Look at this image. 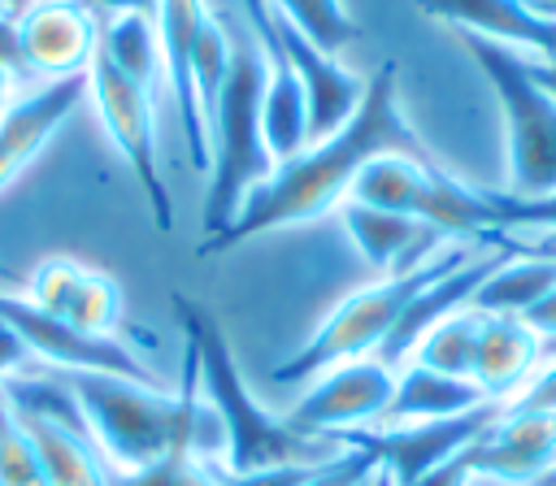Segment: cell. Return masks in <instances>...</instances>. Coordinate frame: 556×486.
<instances>
[{"instance_id":"29","label":"cell","mask_w":556,"mask_h":486,"mask_svg":"<svg viewBox=\"0 0 556 486\" xmlns=\"http://www.w3.org/2000/svg\"><path fill=\"white\" fill-rule=\"evenodd\" d=\"M0 486H48L30 434L13 417V404L0 386Z\"/></svg>"},{"instance_id":"1","label":"cell","mask_w":556,"mask_h":486,"mask_svg":"<svg viewBox=\"0 0 556 486\" xmlns=\"http://www.w3.org/2000/svg\"><path fill=\"white\" fill-rule=\"evenodd\" d=\"M417 156L430 161L426 143L417 139V130L404 122L400 113V95H395V61H382L369 78H365V100L352 113V122L343 130H334L321 143H308L300 156L282 161L235 213V221L204 239L195 247V256H217L239 247L243 239L269 234L278 226H300L313 221L321 213H330L339 200L352 195L356 174L378 161V156Z\"/></svg>"},{"instance_id":"43","label":"cell","mask_w":556,"mask_h":486,"mask_svg":"<svg viewBox=\"0 0 556 486\" xmlns=\"http://www.w3.org/2000/svg\"><path fill=\"white\" fill-rule=\"evenodd\" d=\"M539 13H547V17H556V0H530Z\"/></svg>"},{"instance_id":"30","label":"cell","mask_w":556,"mask_h":486,"mask_svg":"<svg viewBox=\"0 0 556 486\" xmlns=\"http://www.w3.org/2000/svg\"><path fill=\"white\" fill-rule=\"evenodd\" d=\"M491 200H495V234H556V191L539 200L491 191Z\"/></svg>"},{"instance_id":"44","label":"cell","mask_w":556,"mask_h":486,"mask_svg":"<svg viewBox=\"0 0 556 486\" xmlns=\"http://www.w3.org/2000/svg\"><path fill=\"white\" fill-rule=\"evenodd\" d=\"M26 4H30V0H4V13H13V17H17Z\"/></svg>"},{"instance_id":"42","label":"cell","mask_w":556,"mask_h":486,"mask_svg":"<svg viewBox=\"0 0 556 486\" xmlns=\"http://www.w3.org/2000/svg\"><path fill=\"white\" fill-rule=\"evenodd\" d=\"M369 486H395V482H391V473H387V469H378V473L369 477Z\"/></svg>"},{"instance_id":"21","label":"cell","mask_w":556,"mask_h":486,"mask_svg":"<svg viewBox=\"0 0 556 486\" xmlns=\"http://www.w3.org/2000/svg\"><path fill=\"white\" fill-rule=\"evenodd\" d=\"M486 404V395L469 382V378H447L421 364H404L395 369V395L382 412V425H404V421H439V417H456Z\"/></svg>"},{"instance_id":"28","label":"cell","mask_w":556,"mask_h":486,"mask_svg":"<svg viewBox=\"0 0 556 486\" xmlns=\"http://www.w3.org/2000/svg\"><path fill=\"white\" fill-rule=\"evenodd\" d=\"M109 486H222V469L191 451H169L143 469H109Z\"/></svg>"},{"instance_id":"38","label":"cell","mask_w":556,"mask_h":486,"mask_svg":"<svg viewBox=\"0 0 556 486\" xmlns=\"http://www.w3.org/2000/svg\"><path fill=\"white\" fill-rule=\"evenodd\" d=\"M513 243H517L526 256H547V260H556V234H513Z\"/></svg>"},{"instance_id":"7","label":"cell","mask_w":556,"mask_h":486,"mask_svg":"<svg viewBox=\"0 0 556 486\" xmlns=\"http://www.w3.org/2000/svg\"><path fill=\"white\" fill-rule=\"evenodd\" d=\"M87 95L96 100V113L109 130V139L117 143L122 161L130 165L156 230H174V195L169 182L161 174V152H156V113H152V91L130 82L126 74H117L100 52L87 65Z\"/></svg>"},{"instance_id":"31","label":"cell","mask_w":556,"mask_h":486,"mask_svg":"<svg viewBox=\"0 0 556 486\" xmlns=\"http://www.w3.org/2000/svg\"><path fill=\"white\" fill-rule=\"evenodd\" d=\"M83 269H87V265H78V260H70V256H48V260H39L35 273H30V295H26V299H30L35 308L61 317L65 304H70V295H74V286H78V278H83Z\"/></svg>"},{"instance_id":"27","label":"cell","mask_w":556,"mask_h":486,"mask_svg":"<svg viewBox=\"0 0 556 486\" xmlns=\"http://www.w3.org/2000/svg\"><path fill=\"white\" fill-rule=\"evenodd\" d=\"M226 74H230V35L208 17L200 26V39H195V52H191V87H195V104H200L204 126H208L213 104L226 87Z\"/></svg>"},{"instance_id":"39","label":"cell","mask_w":556,"mask_h":486,"mask_svg":"<svg viewBox=\"0 0 556 486\" xmlns=\"http://www.w3.org/2000/svg\"><path fill=\"white\" fill-rule=\"evenodd\" d=\"M526 69H530V78H534L543 91L556 95V61H534V56H526Z\"/></svg>"},{"instance_id":"11","label":"cell","mask_w":556,"mask_h":486,"mask_svg":"<svg viewBox=\"0 0 556 486\" xmlns=\"http://www.w3.org/2000/svg\"><path fill=\"white\" fill-rule=\"evenodd\" d=\"M391 395H395V369H387L374 356L348 360L313 378V386L287 412V425L304 438L334 443L348 430H365L369 421H382Z\"/></svg>"},{"instance_id":"35","label":"cell","mask_w":556,"mask_h":486,"mask_svg":"<svg viewBox=\"0 0 556 486\" xmlns=\"http://www.w3.org/2000/svg\"><path fill=\"white\" fill-rule=\"evenodd\" d=\"M30 360H35V356L26 351V343L17 338V330L0 317V382H4V378H17V369H26Z\"/></svg>"},{"instance_id":"25","label":"cell","mask_w":556,"mask_h":486,"mask_svg":"<svg viewBox=\"0 0 556 486\" xmlns=\"http://www.w3.org/2000/svg\"><path fill=\"white\" fill-rule=\"evenodd\" d=\"M278 17H287L317 52H326V56H334L343 43H352V39H361V26H356V17L339 4V0H265Z\"/></svg>"},{"instance_id":"18","label":"cell","mask_w":556,"mask_h":486,"mask_svg":"<svg viewBox=\"0 0 556 486\" xmlns=\"http://www.w3.org/2000/svg\"><path fill=\"white\" fill-rule=\"evenodd\" d=\"M539 360H543V338L521 317H486L482 312V334H478L469 378L486 399L508 404L530 382Z\"/></svg>"},{"instance_id":"23","label":"cell","mask_w":556,"mask_h":486,"mask_svg":"<svg viewBox=\"0 0 556 486\" xmlns=\"http://www.w3.org/2000/svg\"><path fill=\"white\" fill-rule=\"evenodd\" d=\"M117 74H126L139 87H156L161 69V35H156V17L143 13H117L104 22L100 30V48H96Z\"/></svg>"},{"instance_id":"17","label":"cell","mask_w":556,"mask_h":486,"mask_svg":"<svg viewBox=\"0 0 556 486\" xmlns=\"http://www.w3.org/2000/svg\"><path fill=\"white\" fill-rule=\"evenodd\" d=\"M83 95H87V74H74L39 87L35 95L13 100L0 113V187H9L35 161V152L61 130V122L74 113Z\"/></svg>"},{"instance_id":"37","label":"cell","mask_w":556,"mask_h":486,"mask_svg":"<svg viewBox=\"0 0 556 486\" xmlns=\"http://www.w3.org/2000/svg\"><path fill=\"white\" fill-rule=\"evenodd\" d=\"M87 13L91 9H104L109 17H117V13H143V17H156V9H161V0H78Z\"/></svg>"},{"instance_id":"47","label":"cell","mask_w":556,"mask_h":486,"mask_svg":"<svg viewBox=\"0 0 556 486\" xmlns=\"http://www.w3.org/2000/svg\"><path fill=\"white\" fill-rule=\"evenodd\" d=\"M30 4H35V0H30Z\"/></svg>"},{"instance_id":"8","label":"cell","mask_w":556,"mask_h":486,"mask_svg":"<svg viewBox=\"0 0 556 486\" xmlns=\"http://www.w3.org/2000/svg\"><path fill=\"white\" fill-rule=\"evenodd\" d=\"M248 22H252V35L269 39L282 61L295 69L300 87H304V100H308V143H321L330 139L334 130H343L352 122V113L361 108L365 100V78L343 69L334 56L317 52L287 17H278L265 0H239Z\"/></svg>"},{"instance_id":"13","label":"cell","mask_w":556,"mask_h":486,"mask_svg":"<svg viewBox=\"0 0 556 486\" xmlns=\"http://www.w3.org/2000/svg\"><path fill=\"white\" fill-rule=\"evenodd\" d=\"M552 464H556V412H517L504 404L495 425H486L469 443L473 477L530 486Z\"/></svg>"},{"instance_id":"3","label":"cell","mask_w":556,"mask_h":486,"mask_svg":"<svg viewBox=\"0 0 556 486\" xmlns=\"http://www.w3.org/2000/svg\"><path fill=\"white\" fill-rule=\"evenodd\" d=\"M169 304H174V317L187 334V351L195 360L200 399L222 421L226 473H256V469H282V464H321L326 456L339 451V443L304 438L287 425V417H274L256 404V395L248 391L213 308H204L200 299H191L182 291H174Z\"/></svg>"},{"instance_id":"32","label":"cell","mask_w":556,"mask_h":486,"mask_svg":"<svg viewBox=\"0 0 556 486\" xmlns=\"http://www.w3.org/2000/svg\"><path fill=\"white\" fill-rule=\"evenodd\" d=\"M378 473V460L361 447H339L330 460L313 464L304 473L300 486H369V477Z\"/></svg>"},{"instance_id":"14","label":"cell","mask_w":556,"mask_h":486,"mask_svg":"<svg viewBox=\"0 0 556 486\" xmlns=\"http://www.w3.org/2000/svg\"><path fill=\"white\" fill-rule=\"evenodd\" d=\"M417 13L447 22L460 35L534 52V61H556V17L539 13L530 0H417Z\"/></svg>"},{"instance_id":"2","label":"cell","mask_w":556,"mask_h":486,"mask_svg":"<svg viewBox=\"0 0 556 486\" xmlns=\"http://www.w3.org/2000/svg\"><path fill=\"white\" fill-rule=\"evenodd\" d=\"M52 378L74 395L91 443L117 469L156 464L169 451H191L200 460L226 456V434L213 408L200 399L195 360L182 356V391H156L148 382L113 378V373H56Z\"/></svg>"},{"instance_id":"33","label":"cell","mask_w":556,"mask_h":486,"mask_svg":"<svg viewBox=\"0 0 556 486\" xmlns=\"http://www.w3.org/2000/svg\"><path fill=\"white\" fill-rule=\"evenodd\" d=\"M517 412H556V356L543 360V369L530 373V382L508 399Z\"/></svg>"},{"instance_id":"41","label":"cell","mask_w":556,"mask_h":486,"mask_svg":"<svg viewBox=\"0 0 556 486\" xmlns=\"http://www.w3.org/2000/svg\"><path fill=\"white\" fill-rule=\"evenodd\" d=\"M530 486H556V464H552V469H543V473H539Z\"/></svg>"},{"instance_id":"19","label":"cell","mask_w":556,"mask_h":486,"mask_svg":"<svg viewBox=\"0 0 556 486\" xmlns=\"http://www.w3.org/2000/svg\"><path fill=\"white\" fill-rule=\"evenodd\" d=\"M261 52H265V91H261V135H265V148L274 156V165L300 156L308 148V100H304V87L295 78V69L282 61V52L261 39Z\"/></svg>"},{"instance_id":"45","label":"cell","mask_w":556,"mask_h":486,"mask_svg":"<svg viewBox=\"0 0 556 486\" xmlns=\"http://www.w3.org/2000/svg\"><path fill=\"white\" fill-rule=\"evenodd\" d=\"M547 356H556V338H547V343H543V360H547Z\"/></svg>"},{"instance_id":"10","label":"cell","mask_w":556,"mask_h":486,"mask_svg":"<svg viewBox=\"0 0 556 486\" xmlns=\"http://www.w3.org/2000/svg\"><path fill=\"white\" fill-rule=\"evenodd\" d=\"M0 317L17 330V338L26 343L30 356H39L43 364H52L56 373H113V378H130V382H148L156 386L152 369L113 334H87L43 308H35L26 295H0Z\"/></svg>"},{"instance_id":"46","label":"cell","mask_w":556,"mask_h":486,"mask_svg":"<svg viewBox=\"0 0 556 486\" xmlns=\"http://www.w3.org/2000/svg\"><path fill=\"white\" fill-rule=\"evenodd\" d=\"M0 9H4V0H0Z\"/></svg>"},{"instance_id":"4","label":"cell","mask_w":556,"mask_h":486,"mask_svg":"<svg viewBox=\"0 0 556 486\" xmlns=\"http://www.w3.org/2000/svg\"><path fill=\"white\" fill-rule=\"evenodd\" d=\"M261 91H265V52L252 39H230V74L208 117V195H204V239L222 234L243 200L278 169L261 135Z\"/></svg>"},{"instance_id":"24","label":"cell","mask_w":556,"mask_h":486,"mask_svg":"<svg viewBox=\"0 0 556 486\" xmlns=\"http://www.w3.org/2000/svg\"><path fill=\"white\" fill-rule=\"evenodd\" d=\"M478 334H482V312L478 308H460V312L443 317L439 325H430L421 334V343L413 347L408 364H421V369H434V373H447V378H469L473 373Z\"/></svg>"},{"instance_id":"34","label":"cell","mask_w":556,"mask_h":486,"mask_svg":"<svg viewBox=\"0 0 556 486\" xmlns=\"http://www.w3.org/2000/svg\"><path fill=\"white\" fill-rule=\"evenodd\" d=\"M308 469L313 464H282V469H256V473H226L222 469V486H300Z\"/></svg>"},{"instance_id":"26","label":"cell","mask_w":556,"mask_h":486,"mask_svg":"<svg viewBox=\"0 0 556 486\" xmlns=\"http://www.w3.org/2000/svg\"><path fill=\"white\" fill-rule=\"evenodd\" d=\"M61 321H70L87 334H113L122 325V286L100 269H83Z\"/></svg>"},{"instance_id":"40","label":"cell","mask_w":556,"mask_h":486,"mask_svg":"<svg viewBox=\"0 0 556 486\" xmlns=\"http://www.w3.org/2000/svg\"><path fill=\"white\" fill-rule=\"evenodd\" d=\"M9 91H13V74L0 65V108H9Z\"/></svg>"},{"instance_id":"22","label":"cell","mask_w":556,"mask_h":486,"mask_svg":"<svg viewBox=\"0 0 556 486\" xmlns=\"http://www.w3.org/2000/svg\"><path fill=\"white\" fill-rule=\"evenodd\" d=\"M552 286H556V260L517 252L473 291L469 308H478L486 317H526Z\"/></svg>"},{"instance_id":"16","label":"cell","mask_w":556,"mask_h":486,"mask_svg":"<svg viewBox=\"0 0 556 486\" xmlns=\"http://www.w3.org/2000/svg\"><path fill=\"white\" fill-rule=\"evenodd\" d=\"M339 213H343V226H348L356 252L382 278L426 265L439 252V243L447 239V234H439L434 226H426L408 213H391V208H374V204H356V200H343Z\"/></svg>"},{"instance_id":"12","label":"cell","mask_w":556,"mask_h":486,"mask_svg":"<svg viewBox=\"0 0 556 486\" xmlns=\"http://www.w3.org/2000/svg\"><path fill=\"white\" fill-rule=\"evenodd\" d=\"M13 26H17L22 74L35 69L56 82V78L87 74V65L96 61L100 30L78 0H35L13 17Z\"/></svg>"},{"instance_id":"9","label":"cell","mask_w":556,"mask_h":486,"mask_svg":"<svg viewBox=\"0 0 556 486\" xmlns=\"http://www.w3.org/2000/svg\"><path fill=\"white\" fill-rule=\"evenodd\" d=\"M500 412H504V404L486 399V404H478L469 412L439 417V421H404V425H382V430H348L334 443L369 451L378 460V469L391 473L395 486H408V482L426 477L430 469L447 464L452 456H460L486 425H495Z\"/></svg>"},{"instance_id":"6","label":"cell","mask_w":556,"mask_h":486,"mask_svg":"<svg viewBox=\"0 0 556 486\" xmlns=\"http://www.w3.org/2000/svg\"><path fill=\"white\" fill-rule=\"evenodd\" d=\"M465 52L486 74L500 108H504V135H508V195L539 200L556 191V95L543 91L526 56L513 48H500L478 35H460Z\"/></svg>"},{"instance_id":"20","label":"cell","mask_w":556,"mask_h":486,"mask_svg":"<svg viewBox=\"0 0 556 486\" xmlns=\"http://www.w3.org/2000/svg\"><path fill=\"white\" fill-rule=\"evenodd\" d=\"M13 417L30 434L48 486H109V464H104L100 447L91 443V434L70 430V425L48 421V417L26 412V408H13Z\"/></svg>"},{"instance_id":"5","label":"cell","mask_w":556,"mask_h":486,"mask_svg":"<svg viewBox=\"0 0 556 486\" xmlns=\"http://www.w3.org/2000/svg\"><path fill=\"white\" fill-rule=\"evenodd\" d=\"M482 247H486V243H482ZM482 247L452 243V247H439L426 265H417V269H408V273H391V278H378L374 286L352 291L348 299H339V304L330 308V317L313 330V338H308L300 351H291L287 360L274 364V382H282V386H291V382H313L317 373H326V369H334V364L374 356V351L387 343V334L395 330V321H400V312L408 308V299H413L426 282H434V278L452 273L456 265H465L469 256H478Z\"/></svg>"},{"instance_id":"36","label":"cell","mask_w":556,"mask_h":486,"mask_svg":"<svg viewBox=\"0 0 556 486\" xmlns=\"http://www.w3.org/2000/svg\"><path fill=\"white\" fill-rule=\"evenodd\" d=\"M521 321H526L543 343H547V338H556V286H552V291H547V295H543V299H539Z\"/></svg>"},{"instance_id":"15","label":"cell","mask_w":556,"mask_h":486,"mask_svg":"<svg viewBox=\"0 0 556 486\" xmlns=\"http://www.w3.org/2000/svg\"><path fill=\"white\" fill-rule=\"evenodd\" d=\"M208 22L204 0H161L156 9V35H161V69L174 95V113L187 139V156L195 169H208V126L200 117L195 104V87H191V52L200 39V26Z\"/></svg>"}]
</instances>
